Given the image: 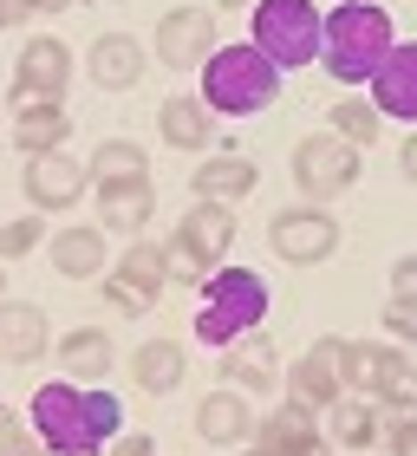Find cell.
<instances>
[{"label": "cell", "mask_w": 417, "mask_h": 456, "mask_svg": "<svg viewBox=\"0 0 417 456\" xmlns=\"http://www.w3.org/2000/svg\"><path fill=\"white\" fill-rule=\"evenodd\" d=\"M143 39L137 33H98L92 39V53H86V72H92V86L98 92H137L143 86Z\"/></svg>", "instance_id": "obj_15"}, {"label": "cell", "mask_w": 417, "mask_h": 456, "mask_svg": "<svg viewBox=\"0 0 417 456\" xmlns=\"http://www.w3.org/2000/svg\"><path fill=\"white\" fill-rule=\"evenodd\" d=\"M287 398H294L300 411H332L346 398V339L326 333L313 339L294 365H287Z\"/></svg>", "instance_id": "obj_9"}, {"label": "cell", "mask_w": 417, "mask_h": 456, "mask_svg": "<svg viewBox=\"0 0 417 456\" xmlns=\"http://www.w3.org/2000/svg\"><path fill=\"white\" fill-rule=\"evenodd\" d=\"M313 456H326V450H313Z\"/></svg>", "instance_id": "obj_43"}, {"label": "cell", "mask_w": 417, "mask_h": 456, "mask_svg": "<svg viewBox=\"0 0 417 456\" xmlns=\"http://www.w3.org/2000/svg\"><path fill=\"white\" fill-rule=\"evenodd\" d=\"M163 287H170V261H163V241H143L131 235V248L118 255V267L104 274V300L118 306V314H143Z\"/></svg>", "instance_id": "obj_10"}, {"label": "cell", "mask_w": 417, "mask_h": 456, "mask_svg": "<svg viewBox=\"0 0 417 456\" xmlns=\"http://www.w3.org/2000/svg\"><path fill=\"white\" fill-rule=\"evenodd\" d=\"M332 137H346L352 151H365V143H379V131H385V111L372 105V98H339L332 105V124H326Z\"/></svg>", "instance_id": "obj_30"}, {"label": "cell", "mask_w": 417, "mask_h": 456, "mask_svg": "<svg viewBox=\"0 0 417 456\" xmlns=\"http://www.w3.org/2000/svg\"><path fill=\"white\" fill-rule=\"evenodd\" d=\"M183 365H190V359H183L176 339H143V346L131 352V379L151 391V398H163V391L183 385Z\"/></svg>", "instance_id": "obj_28"}, {"label": "cell", "mask_w": 417, "mask_h": 456, "mask_svg": "<svg viewBox=\"0 0 417 456\" xmlns=\"http://www.w3.org/2000/svg\"><path fill=\"white\" fill-rule=\"evenodd\" d=\"M255 456H313V450H326V437H320V424H313V411H300L294 398L287 404H274L267 418L255 424Z\"/></svg>", "instance_id": "obj_17"}, {"label": "cell", "mask_w": 417, "mask_h": 456, "mask_svg": "<svg viewBox=\"0 0 417 456\" xmlns=\"http://www.w3.org/2000/svg\"><path fill=\"white\" fill-rule=\"evenodd\" d=\"M33 7H39V13H72L78 0H33Z\"/></svg>", "instance_id": "obj_40"}, {"label": "cell", "mask_w": 417, "mask_h": 456, "mask_svg": "<svg viewBox=\"0 0 417 456\" xmlns=\"http://www.w3.org/2000/svg\"><path fill=\"white\" fill-rule=\"evenodd\" d=\"M385 444H391V456H417V418H411V411H405V418H391Z\"/></svg>", "instance_id": "obj_36"}, {"label": "cell", "mask_w": 417, "mask_h": 456, "mask_svg": "<svg viewBox=\"0 0 417 456\" xmlns=\"http://www.w3.org/2000/svg\"><path fill=\"white\" fill-rule=\"evenodd\" d=\"M216 53V13L208 7H170L157 20V59L170 72H202Z\"/></svg>", "instance_id": "obj_12"}, {"label": "cell", "mask_w": 417, "mask_h": 456, "mask_svg": "<svg viewBox=\"0 0 417 456\" xmlns=\"http://www.w3.org/2000/svg\"><path fill=\"white\" fill-rule=\"evenodd\" d=\"M111 456H163V450H157V437H143V430H124L111 444Z\"/></svg>", "instance_id": "obj_37"}, {"label": "cell", "mask_w": 417, "mask_h": 456, "mask_svg": "<svg viewBox=\"0 0 417 456\" xmlns=\"http://www.w3.org/2000/svg\"><path fill=\"white\" fill-rule=\"evenodd\" d=\"M391 300L417 314V255H398V261H391Z\"/></svg>", "instance_id": "obj_35"}, {"label": "cell", "mask_w": 417, "mask_h": 456, "mask_svg": "<svg viewBox=\"0 0 417 456\" xmlns=\"http://www.w3.org/2000/svg\"><path fill=\"white\" fill-rule=\"evenodd\" d=\"M33 248H46V222H39V209L0 228V261H20V255H33Z\"/></svg>", "instance_id": "obj_31"}, {"label": "cell", "mask_w": 417, "mask_h": 456, "mask_svg": "<svg viewBox=\"0 0 417 456\" xmlns=\"http://www.w3.org/2000/svg\"><path fill=\"white\" fill-rule=\"evenodd\" d=\"M320 33H326V13L313 0H255L248 13V46L267 53L281 72H300L320 59Z\"/></svg>", "instance_id": "obj_5"}, {"label": "cell", "mask_w": 417, "mask_h": 456, "mask_svg": "<svg viewBox=\"0 0 417 456\" xmlns=\"http://www.w3.org/2000/svg\"><path fill=\"white\" fill-rule=\"evenodd\" d=\"M46 444L33 437V424H20L13 404H0V456H39Z\"/></svg>", "instance_id": "obj_33"}, {"label": "cell", "mask_w": 417, "mask_h": 456, "mask_svg": "<svg viewBox=\"0 0 417 456\" xmlns=\"http://www.w3.org/2000/svg\"><path fill=\"white\" fill-rule=\"evenodd\" d=\"M151 209H157L151 176H143V183H111V190H98V228H111V235H143Z\"/></svg>", "instance_id": "obj_24"}, {"label": "cell", "mask_w": 417, "mask_h": 456, "mask_svg": "<svg viewBox=\"0 0 417 456\" xmlns=\"http://www.w3.org/2000/svg\"><path fill=\"white\" fill-rule=\"evenodd\" d=\"M391 46H398V27L379 0H339L320 33V66L339 86H372V72L391 59Z\"/></svg>", "instance_id": "obj_2"}, {"label": "cell", "mask_w": 417, "mask_h": 456, "mask_svg": "<svg viewBox=\"0 0 417 456\" xmlns=\"http://www.w3.org/2000/svg\"><path fill=\"white\" fill-rule=\"evenodd\" d=\"M0 306H7V261H0Z\"/></svg>", "instance_id": "obj_42"}, {"label": "cell", "mask_w": 417, "mask_h": 456, "mask_svg": "<svg viewBox=\"0 0 417 456\" xmlns=\"http://www.w3.org/2000/svg\"><path fill=\"white\" fill-rule=\"evenodd\" d=\"M196 294H202V306H196V339H202L208 352H228L235 339L261 333L267 300H274L255 267H216Z\"/></svg>", "instance_id": "obj_3"}, {"label": "cell", "mask_w": 417, "mask_h": 456, "mask_svg": "<svg viewBox=\"0 0 417 456\" xmlns=\"http://www.w3.org/2000/svg\"><path fill=\"white\" fill-rule=\"evenodd\" d=\"M66 86H72L66 39H27V46H20V66H13V98L20 105H59Z\"/></svg>", "instance_id": "obj_11"}, {"label": "cell", "mask_w": 417, "mask_h": 456, "mask_svg": "<svg viewBox=\"0 0 417 456\" xmlns=\"http://www.w3.org/2000/svg\"><path fill=\"white\" fill-rule=\"evenodd\" d=\"M13 143H20L27 157L66 151V143H72V118H66V105H20V111H13Z\"/></svg>", "instance_id": "obj_26"}, {"label": "cell", "mask_w": 417, "mask_h": 456, "mask_svg": "<svg viewBox=\"0 0 417 456\" xmlns=\"http://www.w3.org/2000/svg\"><path fill=\"white\" fill-rule=\"evenodd\" d=\"M255 183H261V170H255L241 151H208V157L196 163L190 190H196V202H228V209H235L241 196H255Z\"/></svg>", "instance_id": "obj_18"}, {"label": "cell", "mask_w": 417, "mask_h": 456, "mask_svg": "<svg viewBox=\"0 0 417 456\" xmlns=\"http://www.w3.org/2000/svg\"><path fill=\"white\" fill-rule=\"evenodd\" d=\"M281 98V66L267 53H255L248 39L235 46H216L202 66V105L216 118H255Z\"/></svg>", "instance_id": "obj_4"}, {"label": "cell", "mask_w": 417, "mask_h": 456, "mask_svg": "<svg viewBox=\"0 0 417 456\" xmlns=\"http://www.w3.org/2000/svg\"><path fill=\"white\" fill-rule=\"evenodd\" d=\"M385 339H391V346H405V352H417V314H411V306L385 300Z\"/></svg>", "instance_id": "obj_34"}, {"label": "cell", "mask_w": 417, "mask_h": 456, "mask_svg": "<svg viewBox=\"0 0 417 456\" xmlns=\"http://www.w3.org/2000/svg\"><path fill=\"white\" fill-rule=\"evenodd\" d=\"M59 365H66L72 385H104L111 365H118V346H111L104 326H72V333L59 339Z\"/></svg>", "instance_id": "obj_21"}, {"label": "cell", "mask_w": 417, "mask_h": 456, "mask_svg": "<svg viewBox=\"0 0 417 456\" xmlns=\"http://www.w3.org/2000/svg\"><path fill=\"white\" fill-rule=\"evenodd\" d=\"M274 379H281V359H274V339L267 333H248V339H235L222 352V385L248 391V398H267Z\"/></svg>", "instance_id": "obj_19"}, {"label": "cell", "mask_w": 417, "mask_h": 456, "mask_svg": "<svg viewBox=\"0 0 417 456\" xmlns=\"http://www.w3.org/2000/svg\"><path fill=\"white\" fill-rule=\"evenodd\" d=\"M86 183H92V170L78 157H66V151H46V157H27V170H20V190H27V202L39 216H59V209H72V202H86Z\"/></svg>", "instance_id": "obj_13"}, {"label": "cell", "mask_w": 417, "mask_h": 456, "mask_svg": "<svg viewBox=\"0 0 417 456\" xmlns=\"http://www.w3.org/2000/svg\"><path fill=\"white\" fill-rule=\"evenodd\" d=\"M379 398H359V391H346L339 404L326 411V444H339V450H365V444H379Z\"/></svg>", "instance_id": "obj_25"}, {"label": "cell", "mask_w": 417, "mask_h": 456, "mask_svg": "<svg viewBox=\"0 0 417 456\" xmlns=\"http://www.w3.org/2000/svg\"><path fill=\"white\" fill-rule=\"evenodd\" d=\"M216 7H222V13H241V7L255 13V0H216Z\"/></svg>", "instance_id": "obj_41"}, {"label": "cell", "mask_w": 417, "mask_h": 456, "mask_svg": "<svg viewBox=\"0 0 417 456\" xmlns=\"http://www.w3.org/2000/svg\"><path fill=\"white\" fill-rule=\"evenodd\" d=\"M27 424L53 456H98L104 444L124 437V404L104 385L53 379V385H39L27 398Z\"/></svg>", "instance_id": "obj_1"}, {"label": "cell", "mask_w": 417, "mask_h": 456, "mask_svg": "<svg viewBox=\"0 0 417 456\" xmlns=\"http://www.w3.org/2000/svg\"><path fill=\"white\" fill-rule=\"evenodd\" d=\"M86 170H92L98 190H111V183H143L151 176V157H143V143H131V137H104L86 157Z\"/></svg>", "instance_id": "obj_29"}, {"label": "cell", "mask_w": 417, "mask_h": 456, "mask_svg": "<svg viewBox=\"0 0 417 456\" xmlns=\"http://www.w3.org/2000/svg\"><path fill=\"white\" fill-rule=\"evenodd\" d=\"M208 131H216V111H208L196 92H170L157 105V137L170 143V151H202V143H216Z\"/></svg>", "instance_id": "obj_22"}, {"label": "cell", "mask_w": 417, "mask_h": 456, "mask_svg": "<svg viewBox=\"0 0 417 456\" xmlns=\"http://www.w3.org/2000/svg\"><path fill=\"white\" fill-rule=\"evenodd\" d=\"M372 105H379L385 118H398L417 131V39H398L391 46V59L379 72H372Z\"/></svg>", "instance_id": "obj_16"}, {"label": "cell", "mask_w": 417, "mask_h": 456, "mask_svg": "<svg viewBox=\"0 0 417 456\" xmlns=\"http://www.w3.org/2000/svg\"><path fill=\"white\" fill-rule=\"evenodd\" d=\"M163 261H170V281H176V287H202L208 274H216V267H208V261L196 255L190 241H176V235L163 241Z\"/></svg>", "instance_id": "obj_32"}, {"label": "cell", "mask_w": 417, "mask_h": 456, "mask_svg": "<svg viewBox=\"0 0 417 456\" xmlns=\"http://www.w3.org/2000/svg\"><path fill=\"white\" fill-rule=\"evenodd\" d=\"M46 346H53V326H46V314H39L33 300H7L0 306V359L7 365H33Z\"/></svg>", "instance_id": "obj_23"}, {"label": "cell", "mask_w": 417, "mask_h": 456, "mask_svg": "<svg viewBox=\"0 0 417 456\" xmlns=\"http://www.w3.org/2000/svg\"><path fill=\"white\" fill-rule=\"evenodd\" d=\"M176 241H190L208 267H228V248H235V209L228 202H190L176 222Z\"/></svg>", "instance_id": "obj_20"}, {"label": "cell", "mask_w": 417, "mask_h": 456, "mask_svg": "<svg viewBox=\"0 0 417 456\" xmlns=\"http://www.w3.org/2000/svg\"><path fill=\"white\" fill-rule=\"evenodd\" d=\"M190 430H196L202 444H216V450L248 444V437H255V398H248V391H235V385H216V391L196 404Z\"/></svg>", "instance_id": "obj_14"}, {"label": "cell", "mask_w": 417, "mask_h": 456, "mask_svg": "<svg viewBox=\"0 0 417 456\" xmlns=\"http://www.w3.org/2000/svg\"><path fill=\"white\" fill-rule=\"evenodd\" d=\"M46 255L66 281H98L104 274V228H59L46 241Z\"/></svg>", "instance_id": "obj_27"}, {"label": "cell", "mask_w": 417, "mask_h": 456, "mask_svg": "<svg viewBox=\"0 0 417 456\" xmlns=\"http://www.w3.org/2000/svg\"><path fill=\"white\" fill-rule=\"evenodd\" d=\"M346 391L359 398H379L385 411H405L417 404V359L391 339H346Z\"/></svg>", "instance_id": "obj_6"}, {"label": "cell", "mask_w": 417, "mask_h": 456, "mask_svg": "<svg viewBox=\"0 0 417 456\" xmlns=\"http://www.w3.org/2000/svg\"><path fill=\"white\" fill-rule=\"evenodd\" d=\"M398 176H405L411 190H417V131H411V137L398 143Z\"/></svg>", "instance_id": "obj_39"}, {"label": "cell", "mask_w": 417, "mask_h": 456, "mask_svg": "<svg viewBox=\"0 0 417 456\" xmlns=\"http://www.w3.org/2000/svg\"><path fill=\"white\" fill-rule=\"evenodd\" d=\"M33 13H39L33 0H0V27H27Z\"/></svg>", "instance_id": "obj_38"}, {"label": "cell", "mask_w": 417, "mask_h": 456, "mask_svg": "<svg viewBox=\"0 0 417 456\" xmlns=\"http://www.w3.org/2000/svg\"><path fill=\"white\" fill-rule=\"evenodd\" d=\"M287 170H294V190H300V196L332 202V196H346L352 183H359L365 151H352V143L332 137V131H307V137L294 143V157H287Z\"/></svg>", "instance_id": "obj_7"}, {"label": "cell", "mask_w": 417, "mask_h": 456, "mask_svg": "<svg viewBox=\"0 0 417 456\" xmlns=\"http://www.w3.org/2000/svg\"><path fill=\"white\" fill-rule=\"evenodd\" d=\"M267 248L287 261V267H320L339 255V222H332L320 202H300V209H281L267 222Z\"/></svg>", "instance_id": "obj_8"}]
</instances>
